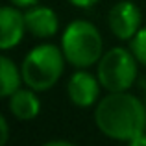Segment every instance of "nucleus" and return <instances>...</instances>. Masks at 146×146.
I'll use <instances>...</instances> for the list:
<instances>
[{"mask_svg":"<svg viewBox=\"0 0 146 146\" xmlns=\"http://www.w3.org/2000/svg\"><path fill=\"white\" fill-rule=\"evenodd\" d=\"M26 28L35 39H50L59 30V19L56 11L46 6H32L24 11Z\"/></svg>","mask_w":146,"mask_h":146,"instance_id":"8","label":"nucleus"},{"mask_svg":"<svg viewBox=\"0 0 146 146\" xmlns=\"http://www.w3.org/2000/svg\"><path fill=\"white\" fill-rule=\"evenodd\" d=\"M68 4H72V6L80 7V9H89V7L96 6L100 0H67Z\"/></svg>","mask_w":146,"mask_h":146,"instance_id":"13","label":"nucleus"},{"mask_svg":"<svg viewBox=\"0 0 146 146\" xmlns=\"http://www.w3.org/2000/svg\"><path fill=\"white\" fill-rule=\"evenodd\" d=\"M107 26L111 33L120 41H131L143 28V15L137 4L131 0L117 2L107 13Z\"/></svg>","mask_w":146,"mask_h":146,"instance_id":"5","label":"nucleus"},{"mask_svg":"<svg viewBox=\"0 0 146 146\" xmlns=\"http://www.w3.org/2000/svg\"><path fill=\"white\" fill-rule=\"evenodd\" d=\"M28 28H26L24 11H21V7L13 4L4 6L0 9V48L6 52L19 46Z\"/></svg>","mask_w":146,"mask_h":146,"instance_id":"7","label":"nucleus"},{"mask_svg":"<svg viewBox=\"0 0 146 146\" xmlns=\"http://www.w3.org/2000/svg\"><path fill=\"white\" fill-rule=\"evenodd\" d=\"M129 144H131V146H146V133H143V135H139L135 141H131Z\"/></svg>","mask_w":146,"mask_h":146,"instance_id":"15","label":"nucleus"},{"mask_svg":"<svg viewBox=\"0 0 146 146\" xmlns=\"http://www.w3.org/2000/svg\"><path fill=\"white\" fill-rule=\"evenodd\" d=\"M9 137V126H7V118L4 115H0V146H4L7 143Z\"/></svg>","mask_w":146,"mask_h":146,"instance_id":"12","label":"nucleus"},{"mask_svg":"<svg viewBox=\"0 0 146 146\" xmlns=\"http://www.w3.org/2000/svg\"><path fill=\"white\" fill-rule=\"evenodd\" d=\"M61 50L68 65L76 68H89L104 56L102 33L93 22L76 19L61 33Z\"/></svg>","mask_w":146,"mask_h":146,"instance_id":"2","label":"nucleus"},{"mask_svg":"<svg viewBox=\"0 0 146 146\" xmlns=\"http://www.w3.org/2000/svg\"><path fill=\"white\" fill-rule=\"evenodd\" d=\"M44 146H72V143H68V141H50Z\"/></svg>","mask_w":146,"mask_h":146,"instance_id":"16","label":"nucleus"},{"mask_svg":"<svg viewBox=\"0 0 146 146\" xmlns=\"http://www.w3.org/2000/svg\"><path fill=\"white\" fill-rule=\"evenodd\" d=\"M37 2H39V0H9V4L19 6V7H32V6H35Z\"/></svg>","mask_w":146,"mask_h":146,"instance_id":"14","label":"nucleus"},{"mask_svg":"<svg viewBox=\"0 0 146 146\" xmlns=\"http://www.w3.org/2000/svg\"><path fill=\"white\" fill-rule=\"evenodd\" d=\"M102 83H100L98 76L87 72V68H78L74 74L68 78L67 83V96L70 104L76 107H93L100 100V91H102Z\"/></svg>","mask_w":146,"mask_h":146,"instance_id":"6","label":"nucleus"},{"mask_svg":"<svg viewBox=\"0 0 146 146\" xmlns=\"http://www.w3.org/2000/svg\"><path fill=\"white\" fill-rule=\"evenodd\" d=\"M24 83L22 68L15 63L11 57H0V94L4 98H9L15 91H19Z\"/></svg>","mask_w":146,"mask_h":146,"instance_id":"10","label":"nucleus"},{"mask_svg":"<svg viewBox=\"0 0 146 146\" xmlns=\"http://www.w3.org/2000/svg\"><path fill=\"white\" fill-rule=\"evenodd\" d=\"M129 48L135 54L137 61L146 67V26H143V28L137 32V35L129 41Z\"/></svg>","mask_w":146,"mask_h":146,"instance_id":"11","label":"nucleus"},{"mask_svg":"<svg viewBox=\"0 0 146 146\" xmlns=\"http://www.w3.org/2000/svg\"><path fill=\"white\" fill-rule=\"evenodd\" d=\"M94 124L107 139L129 144L146 133V102L129 91L107 93L94 107Z\"/></svg>","mask_w":146,"mask_h":146,"instance_id":"1","label":"nucleus"},{"mask_svg":"<svg viewBox=\"0 0 146 146\" xmlns=\"http://www.w3.org/2000/svg\"><path fill=\"white\" fill-rule=\"evenodd\" d=\"M144 102H146V96H144Z\"/></svg>","mask_w":146,"mask_h":146,"instance_id":"17","label":"nucleus"},{"mask_svg":"<svg viewBox=\"0 0 146 146\" xmlns=\"http://www.w3.org/2000/svg\"><path fill=\"white\" fill-rule=\"evenodd\" d=\"M7 109L17 120H33L41 113V100L32 87H21L7 98Z\"/></svg>","mask_w":146,"mask_h":146,"instance_id":"9","label":"nucleus"},{"mask_svg":"<svg viewBox=\"0 0 146 146\" xmlns=\"http://www.w3.org/2000/svg\"><path fill=\"white\" fill-rule=\"evenodd\" d=\"M65 63V54L57 44L43 43L33 46L21 65L24 85L32 87L37 93L50 91L63 76Z\"/></svg>","mask_w":146,"mask_h":146,"instance_id":"3","label":"nucleus"},{"mask_svg":"<svg viewBox=\"0 0 146 146\" xmlns=\"http://www.w3.org/2000/svg\"><path fill=\"white\" fill-rule=\"evenodd\" d=\"M139 61L131 48L115 46L100 57L96 63V76L107 93H122L129 91L137 80Z\"/></svg>","mask_w":146,"mask_h":146,"instance_id":"4","label":"nucleus"}]
</instances>
